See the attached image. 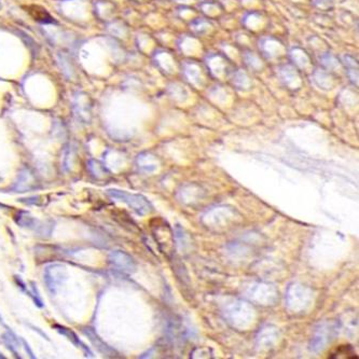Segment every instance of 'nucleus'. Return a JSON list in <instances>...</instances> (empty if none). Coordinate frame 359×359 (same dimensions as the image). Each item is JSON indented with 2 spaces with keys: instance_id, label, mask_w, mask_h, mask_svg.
<instances>
[{
  "instance_id": "nucleus-1",
  "label": "nucleus",
  "mask_w": 359,
  "mask_h": 359,
  "mask_svg": "<svg viewBox=\"0 0 359 359\" xmlns=\"http://www.w3.org/2000/svg\"><path fill=\"white\" fill-rule=\"evenodd\" d=\"M107 195L111 199L125 203L128 207H131L136 214L139 215V216H145V215L153 212L151 203L141 195H135V193H130L118 189L107 190Z\"/></svg>"
},
{
  "instance_id": "nucleus-2",
  "label": "nucleus",
  "mask_w": 359,
  "mask_h": 359,
  "mask_svg": "<svg viewBox=\"0 0 359 359\" xmlns=\"http://www.w3.org/2000/svg\"><path fill=\"white\" fill-rule=\"evenodd\" d=\"M155 225H152L154 239L159 244L160 249L167 257L174 253V234L166 221L163 219H154Z\"/></svg>"
},
{
  "instance_id": "nucleus-3",
  "label": "nucleus",
  "mask_w": 359,
  "mask_h": 359,
  "mask_svg": "<svg viewBox=\"0 0 359 359\" xmlns=\"http://www.w3.org/2000/svg\"><path fill=\"white\" fill-rule=\"evenodd\" d=\"M67 278L66 269L61 264H50L45 269L44 279L48 290L55 294L60 286Z\"/></svg>"
},
{
  "instance_id": "nucleus-4",
  "label": "nucleus",
  "mask_w": 359,
  "mask_h": 359,
  "mask_svg": "<svg viewBox=\"0 0 359 359\" xmlns=\"http://www.w3.org/2000/svg\"><path fill=\"white\" fill-rule=\"evenodd\" d=\"M109 263L112 265L116 270H119L123 273H134L136 271V263L128 254L124 253L122 250H113L108 256Z\"/></svg>"
},
{
  "instance_id": "nucleus-5",
  "label": "nucleus",
  "mask_w": 359,
  "mask_h": 359,
  "mask_svg": "<svg viewBox=\"0 0 359 359\" xmlns=\"http://www.w3.org/2000/svg\"><path fill=\"white\" fill-rule=\"evenodd\" d=\"M82 332L88 336V339L91 341V343L95 346V348L99 351V353H102L104 356H107V357H114V354H116V350H114L113 348H111L108 345V344L105 343L102 340V337H100L96 333V331L94 329L90 328V327L83 328Z\"/></svg>"
},
{
  "instance_id": "nucleus-6",
  "label": "nucleus",
  "mask_w": 359,
  "mask_h": 359,
  "mask_svg": "<svg viewBox=\"0 0 359 359\" xmlns=\"http://www.w3.org/2000/svg\"><path fill=\"white\" fill-rule=\"evenodd\" d=\"M53 328H54V329L56 330V331L59 332L60 334H62V335H64V336H66L67 339H68L71 343H73L75 346H77L78 348H80V349L83 351V353L85 354V356H87V357H94V355H93V353H92V350L90 349V347H88L80 339H79V336L77 335V333H76L75 331H73V330L67 328V327H65V326L57 325V324L53 325Z\"/></svg>"
},
{
  "instance_id": "nucleus-7",
  "label": "nucleus",
  "mask_w": 359,
  "mask_h": 359,
  "mask_svg": "<svg viewBox=\"0 0 359 359\" xmlns=\"http://www.w3.org/2000/svg\"><path fill=\"white\" fill-rule=\"evenodd\" d=\"M26 12L30 14V16L40 24H55L56 21L54 18L50 14L45 8H42L40 6H27L26 7Z\"/></svg>"
},
{
  "instance_id": "nucleus-8",
  "label": "nucleus",
  "mask_w": 359,
  "mask_h": 359,
  "mask_svg": "<svg viewBox=\"0 0 359 359\" xmlns=\"http://www.w3.org/2000/svg\"><path fill=\"white\" fill-rule=\"evenodd\" d=\"M3 340L5 342V345L7 346L11 353L14 355L16 358H22L20 354L17 351V348L21 345V337H19L16 333H14L12 330L7 328V332L3 334Z\"/></svg>"
},
{
  "instance_id": "nucleus-9",
  "label": "nucleus",
  "mask_w": 359,
  "mask_h": 359,
  "mask_svg": "<svg viewBox=\"0 0 359 359\" xmlns=\"http://www.w3.org/2000/svg\"><path fill=\"white\" fill-rule=\"evenodd\" d=\"M344 63H345L347 75L351 80V82H353L355 85H357L358 66H357L356 60L354 59V57H351L350 55H344Z\"/></svg>"
},
{
  "instance_id": "nucleus-10",
  "label": "nucleus",
  "mask_w": 359,
  "mask_h": 359,
  "mask_svg": "<svg viewBox=\"0 0 359 359\" xmlns=\"http://www.w3.org/2000/svg\"><path fill=\"white\" fill-rule=\"evenodd\" d=\"M330 358H357V356L349 345H341L335 353L330 355Z\"/></svg>"
},
{
  "instance_id": "nucleus-11",
  "label": "nucleus",
  "mask_w": 359,
  "mask_h": 359,
  "mask_svg": "<svg viewBox=\"0 0 359 359\" xmlns=\"http://www.w3.org/2000/svg\"><path fill=\"white\" fill-rule=\"evenodd\" d=\"M31 288H32V291L27 292L28 296H30L34 300L35 304L37 305L38 307H44V302H42V299L40 297L39 291H38L37 287H36V284L34 282H31Z\"/></svg>"
},
{
  "instance_id": "nucleus-12",
  "label": "nucleus",
  "mask_w": 359,
  "mask_h": 359,
  "mask_svg": "<svg viewBox=\"0 0 359 359\" xmlns=\"http://www.w3.org/2000/svg\"><path fill=\"white\" fill-rule=\"evenodd\" d=\"M21 343H22L23 344V346H24V348H25V350H26V353H27V355L28 356H30L31 358H33V359H35L36 358V356H35V354H34V351H33V349L31 348V346H30V344H28L24 339H23V337H21Z\"/></svg>"
},
{
  "instance_id": "nucleus-13",
  "label": "nucleus",
  "mask_w": 359,
  "mask_h": 359,
  "mask_svg": "<svg viewBox=\"0 0 359 359\" xmlns=\"http://www.w3.org/2000/svg\"><path fill=\"white\" fill-rule=\"evenodd\" d=\"M0 322H3V317H2V316H0Z\"/></svg>"
}]
</instances>
